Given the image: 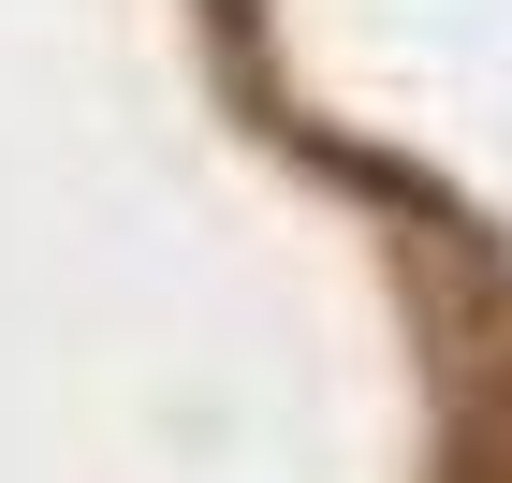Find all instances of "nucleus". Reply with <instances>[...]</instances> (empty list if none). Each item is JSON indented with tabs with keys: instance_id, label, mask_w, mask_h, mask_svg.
Masks as SVG:
<instances>
[]
</instances>
